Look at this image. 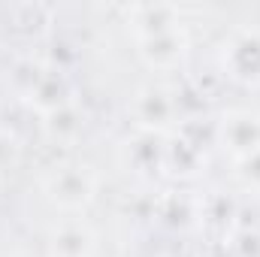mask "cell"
Segmentation results:
<instances>
[{"label": "cell", "mask_w": 260, "mask_h": 257, "mask_svg": "<svg viewBox=\"0 0 260 257\" xmlns=\"http://www.w3.org/2000/svg\"><path fill=\"white\" fill-rule=\"evenodd\" d=\"M40 188L64 215H85L100 194V173L88 160H61L43 173Z\"/></svg>", "instance_id": "1"}, {"label": "cell", "mask_w": 260, "mask_h": 257, "mask_svg": "<svg viewBox=\"0 0 260 257\" xmlns=\"http://www.w3.org/2000/svg\"><path fill=\"white\" fill-rule=\"evenodd\" d=\"M221 76L239 88H260V24H236L218 49Z\"/></svg>", "instance_id": "2"}, {"label": "cell", "mask_w": 260, "mask_h": 257, "mask_svg": "<svg viewBox=\"0 0 260 257\" xmlns=\"http://www.w3.org/2000/svg\"><path fill=\"white\" fill-rule=\"evenodd\" d=\"M130 121H133V130H148V133L170 136L185 121L182 97L173 88L160 85V82H148L130 97Z\"/></svg>", "instance_id": "3"}, {"label": "cell", "mask_w": 260, "mask_h": 257, "mask_svg": "<svg viewBox=\"0 0 260 257\" xmlns=\"http://www.w3.org/2000/svg\"><path fill=\"white\" fill-rule=\"evenodd\" d=\"M200 118H185L179 127L167 136V164L164 176L176 182H194L206 173L209 164V145L203 139Z\"/></svg>", "instance_id": "4"}, {"label": "cell", "mask_w": 260, "mask_h": 257, "mask_svg": "<svg viewBox=\"0 0 260 257\" xmlns=\"http://www.w3.org/2000/svg\"><path fill=\"white\" fill-rule=\"evenodd\" d=\"M215 145L233 160L245 164L260 154V109L233 106L224 109L215 121Z\"/></svg>", "instance_id": "5"}, {"label": "cell", "mask_w": 260, "mask_h": 257, "mask_svg": "<svg viewBox=\"0 0 260 257\" xmlns=\"http://www.w3.org/2000/svg\"><path fill=\"white\" fill-rule=\"evenodd\" d=\"M118 164L136 182H154L164 179L167 164V136L148 133V130H130L118 145Z\"/></svg>", "instance_id": "6"}, {"label": "cell", "mask_w": 260, "mask_h": 257, "mask_svg": "<svg viewBox=\"0 0 260 257\" xmlns=\"http://www.w3.org/2000/svg\"><path fill=\"white\" fill-rule=\"evenodd\" d=\"M136 55L139 61L154 70V73H173L188 61L191 55V37H188V27L185 24H176V27H167V30H157L151 37H142L136 40Z\"/></svg>", "instance_id": "7"}, {"label": "cell", "mask_w": 260, "mask_h": 257, "mask_svg": "<svg viewBox=\"0 0 260 257\" xmlns=\"http://www.w3.org/2000/svg\"><path fill=\"white\" fill-rule=\"evenodd\" d=\"M239 230V200L227 191L200 194V236L206 242H230Z\"/></svg>", "instance_id": "8"}, {"label": "cell", "mask_w": 260, "mask_h": 257, "mask_svg": "<svg viewBox=\"0 0 260 257\" xmlns=\"http://www.w3.org/2000/svg\"><path fill=\"white\" fill-rule=\"evenodd\" d=\"M151 218L167 233H197L200 230V194L167 188L157 194Z\"/></svg>", "instance_id": "9"}, {"label": "cell", "mask_w": 260, "mask_h": 257, "mask_svg": "<svg viewBox=\"0 0 260 257\" xmlns=\"http://www.w3.org/2000/svg\"><path fill=\"white\" fill-rule=\"evenodd\" d=\"M97 230L82 215L61 218L46 242V257H97Z\"/></svg>", "instance_id": "10"}, {"label": "cell", "mask_w": 260, "mask_h": 257, "mask_svg": "<svg viewBox=\"0 0 260 257\" xmlns=\"http://www.w3.org/2000/svg\"><path fill=\"white\" fill-rule=\"evenodd\" d=\"M24 106H30L40 118L58 112V109H67L76 103V91H73V82L70 76L55 70V67H46V73L40 76V82L30 88V94L21 100Z\"/></svg>", "instance_id": "11"}, {"label": "cell", "mask_w": 260, "mask_h": 257, "mask_svg": "<svg viewBox=\"0 0 260 257\" xmlns=\"http://www.w3.org/2000/svg\"><path fill=\"white\" fill-rule=\"evenodd\" d=\"M124 18H127V30L133 34V43L157 30L185 24L179 6H170V3H133L124 9Z\"/></svg>", "instance_id": "12"}, {"label": "cell", "mask_w": 260, "mask_h": 257, "mask_svg": "<svg viewBox=\"0 0 260 257\" xmlns=\"http://www.w3.org/2000/svg\"><path fill=\"white\" fill-rule=\"evenodd\" d=\"M9 24L21 40H46L55 27V9L49 3H15L9 6Z\"/></svg>", "instance_id": "13"}, {"label": "cell", "mask_w": 260, "mask_h": 257, "mask_svg": "<svg viewBox=\"0 0 260 257\" xmlns=\"http://www.w3.org/2000/svg\"><path fill=\"white\" fill-rule=\"evenodd\" d=\"M82 127H85V118H82V112H79L76 103L43 118V130H46V136H49L52 142H61V145L73 142V139L82 133Z\"/></svg>", "instance_id": "14"}, {"label": "cell", "mask_w": 260, "mask_h": 257, "mask_svg": "<svg viewBox=\"0 0 260 257\" xmlns=\"http://www.w3.org/2000/svg\"><path fill=\"white\" fill-rule=\"evenodd\" d=\"M21 160V139L15 136V130L0 127V173L12 170Z\"/></svg>", "instance_id": "15"}, {"label": "cell", "mask_w": 260, "mask_h": 257, "mask_svg": "<svg viewBox=\"0 0 260 257\" xmlns=\"http://www.w3.org/2000/svg\"><path fill=\"white\" fill-rule=\"evenodd\" d=\"M236 176H239V182L245 188L260 194V154L251 157V160H245V164H236Z\"/></svg>", "instance_id": "16"}, {"label": "cell", "mask_w": 260, "mask_h": 257, "mask_svg": "<svg viewBox=\"0 0 260 257\" xmlns=\"http://www.w3.org/2000/svg\"><path fill=\"white\" fill-rule=\"evenodd\" d=\"M200 257H239L233 242H203Z\"/></svg>", "instance_id": "17"}]
</instances>
